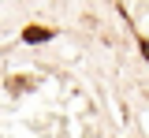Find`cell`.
Here are the masks:
<instances>
[{
    "mask_svg": "<svg viewBox=\"0 0 149 138\" xmlns=\"http://www.w3.org/2000/svg\"><path fill=\"white\" fill-rule=\"evenodd\" d=\"M8 90L11 93H26V90H34V79H8Z\"/></svg>",
    "mask_w": 149,
    "mask_h": 138,
    "instance_id": "cell-2",
    "label": "cell"
},
{
    "mask_svg": "<svg viewBox=\"0 0 149 138\" xmlns=\"http://www.w3.org/2000/svg\"><path fill=\"white\" fill-rule=\"evenodd\" d=\"M52 38V26H26V30H22V41H26V45H41V41H49Z\"/></svg>",
    "mask_w": 149,
    "mask_h": 138,
    "instance_id": "cell-1",
    "label": "cell"
}]
</instances>
